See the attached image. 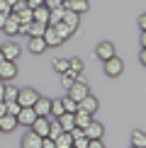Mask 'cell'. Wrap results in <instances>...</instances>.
Masks as SVG:
<instances>
[{
    "instance_id": "1",
    "label": "cell",
    "mask_w": 146,
    "mask_h": 148,
    "mask_svg": "<svg viewBox=\"0 0 146 148\" xmlns=\"http://www.w3.org/2000/svg\"><path fill=\"white\" fill-rule=\"evenodd\" d=\"M36 97H39V92H36L34 88H22V90H17V104H20V107H32Z\"/></svg>"
},
{
    "instance_id": "2",
    "label": "cell",
    "mask_w": 146,
    "mask_h": 148,
    "mask_svg": "<svg viewBox=\"0 0 146 148\" xmlns=\"http://www.w3.org/2000/svg\"><path fill=\"white\" fill-rule=\"evenodd\" d=\"M102 63H105V73L110 78H117V75H122V71H124V63H122V58H117V53H114L112 58L102 61Z\"/></svg>"
},
{
    "instance_id": "3",
    "label": "cell",
    "mask_w": 146,
    "mask_h": 148,
    "mask_svg": "<svg viewBox=\"0 0 146 148\" xmlns=\"http://www.w3.org/2000/svg\"><path fill=\"white\" fill-rule=\"evenodd\" d=\"M88 90H90V88H88L85 80H76V83L68 88V97H71V100H76V102H81L83 97L88 95Z\"/></svg>"
},
{
    "instance_id": "4",
    "label": "cell",
    "mask_w": 146,
    "mask_h": 148,
    "mask_svg": "<svg viewBox=\"0 0 146 148\" xmlns=\"http://www.w3.org/2000/svg\"><path fill=\"white\" fill-rule=\"evenodd\" d=\"M97 107H100V102H97V97H93L90 92L78 102V112H85V114H95Z\"/></svg>"
},
{
    "instance_id": "5",
    "label": "cell",
    "mask_w": 146,
    "mask_h": 148,
    "mask_svg": "<svg viewBox=\"0 0 146 148\" xmlns=\"http://www.w3.org/2000/svg\"><path fill=\"white\" fill-rule=\"evenodd\" d=\"M15 75H17V61H8L5 58L3 63H0V80L8 83V80H12Z\"/></svg>"
},
{
    "instance_id": "6",
    "label": "cell",
    "mask_w": 146,
    "mask_h": 148,
    "mask_svg": "<svg viewBox=\"0 0 146 148\" xmlns=\"http://www.w3.org/2000/svg\"><path fill=\"white\" fill-rule=\"evenodd\" d=\"M102 134H105V126H102L100 121H95V119L83 129V136L88 138V141H93V138H102Z\"/></svg>"
},
{
    "instance_id": "7",
    "label": "cell",
    "mask_w": 146,
    "mask_h": 148,
    "mask_svg": "<svg viewBox=\"0 0 146 148\" xmlns=\"http://www.w3.org/2000/svg\"><path fill=\"white\" fill-rule=\"evenodd\" d=\"M95 56L100 58V61H107V58H112L114 56V46H112V41H100L95 49Z\"/></svg>"
},
{
    "instance_id": "8",
    "label": "cell",
    "mask_w": 146,
    "mask_h": 148,
    "mask_svg": "<svg viewBox=\"0 0 146 148\" xmlns=\"http://www.w3.org/2000/svg\"><path fill=\"white\" fill-rule=\"evenodd\" d=\"M34 119H36V114H34L32 107H20V112H17V124H22V126H32Z\"/></svg>"
},
{
    "instance_id": "9",
    "label": "cell",
    "mask_w": 146,
    "mask_h": 148,
    "mask_svg": "<svg viewBox=\"0 0 146 148\" xmlns=\"http://www.w3.org/2000/svg\"><path fill=\"white\" fill-rule=\"evenodd\" d=\"M49 104H51V100L49 97H36L34 100V104H32V109H34V114L36 116H49Z\"/></svg>"
},
{
    "instance_id": "10",
    "label": "cell",
    "mask_w": 146,
    "mask_h": 148,
    "mask_svg": "<svg viewBox=\"0 0 146 148\" xmlns=\"http://www.w3.org/2000/svg\"><path fill=\"white\" fill-rule=\"evenodd\" d=\"M29 129H32L34 134H39V136L44 138L46 134H49V116H36V119L32 121V126H29Z\"/></svg>"
},
{
    "instance_id": "11",
    "label": "cell",
    "mask_w": 146,
    "mask_h": 148,
    "mask_svg": "<svg viewBox=\"0 0 146 148\" xmlns=\"http://www.w3.org/2000/svg\"><path fill=\"white\" fill-rule=\"evenodd\" d=\"M22 148H41V136L29 129V131L22 136Z\"/></svg>"
},
{
    "instance_id": "12",
    "label": "cell",
    "mask_w": 146,
    "mask_h": 148,
    "mask_svg": "<svg viewBox=\"0 0 146 148\" xmlns=\"http://www.w3.org/2000/svg\"><path fill=\"white\" fill-rule=\"evenodd\" d=\"M61 22H63L66 27H71L73 32H78V27H81V15H78V12H73V10H66Z\"/></svg>"
},
{
    "instance_id": "13",
    "label": "cell",
    "mask_w": 146,
    "mask_h": 148,
    "mask_svg": "<svg viewBox=\"0 0 146 148\" xmlns=\"http://www.w3.org/2000/svg\"><path fill=\"white\" fill-rule=\"evenodd\" d=\"M0 51H3V56L8 61H17V56H20V46H17L15 41H5V44L0 46Z\"/></svg>"
},
{
    "instance_id": "14",
    "label": "cell",
    "mask_w": 146,
    "mask_h": 148,
    "mask_svg": "<svg viewBox=\"0 0 146 148\" xmlns=\"http://www.w3.org/2000/svg\"><path fill=\"white\" fill-rule=\"evenodd\" d=\"M41 39H44V44H46V49H49V46H59V44H61V39H59L56 29H54V27H49V24H46L44 34H41Z\"/></svg>"
},
{
    "instance_id": "15",
    "label": "cell",
    "mask_w": 146,
    "mask_h": 148,
    "mask_svg": "<svg viewBox=\"0 0 146 148\" xmlns=\"http://www.w3.org/2000/svg\"><path fill=\"white\" fill-rule=\"evenodd\" d=\"M17 126H20L17 124V116H12V114H3L0 116V131H15Z\"/></svg>"
},
{
    "instance_id": "16",
    "label": "cell",
    "mask_w": 146,
    "mask_h": 148,
    "mask_svg": "<svg viewBox=\"0 0 146 148\" xmlns=\"http://www.w3.org/2000/svg\"><path fill=\"white\" fill-rule=\"evenodd\" d=\"M3 32L8 34V36H15V34H20V22H17L12 15H8V20H5V24H3Z\"/></svg>"
},
{
    "instance_id": "17",
    "label": "cell",
    "mask_w": 146,
    "mask_h": 148,
    "mask_svg": "<svg viewBox=\"0 0 146 148\" xmlns=\"http://www.w3.org/2000/svg\"><path fill=\"white\" fill-rule=\"evenodd\" d=\"M27 49H29L32 53H44V51H46V44H44V39H41V36H29Z\"/></svg>"
},
{
    "instance_id": "18",
    "label": "cell",
    "mask_w": 146,
    "mask_h": 148,
    "mask_svg": "<svg viewBox=\"0 0 146 148\" xmlns=\"http://www.w3.org/2000/svg\"><path fill=\"white\" fill-rule=\"evenodd\" d=\"M32 20H34V22L46 24V20H49V8H46V5H39V8H34V10H32Z\"/></svg>"
},
{
    "instance_id": "19",
    "label": "cell",
    "mask_w": 146,
    "mask_h": 148,
    "mask_svg": "<svg viewBox=\"0 0 146 148\" xmlns=\"http://www.w3.org/2000/svg\"><path fill=\"white\" fill-rule=\"evenodd\" d=\"M63 12H66V8H56V10H49V20H46V24H49V27L59 24L61 20H63Z\"/></svg>"
},
{
    "instance_id": "20",
    "label": "cell",
    "mask_w": 146,
    "mask_h": 148,
    "mask_svg": "<svg viewBox=\"0 0 146 148\" xmlns=\"http://www.w3.org/2000/svg\"><path fill=\"white\" fill-rule=\"evenodd\" d=\"M44 29H46V24L32 20V22L27 24V32H24V34H29V36H41V34H44Z\"/></svg>"
},
{
    "instance_id": "21",
    "label": "cell",
    "mask_w": 146,
    "mask_h": 148,
    "mask_svg": "<svg viewBox=\"0 0 146 148\" xmlns=\"http://www.w3.org/2000/svg\"><path fill=\"white\" fill-rule=\"evenodd\" d=\"M54 29H56V34H59V39H61V41H66V39H71V36H73V29H71V27H66L63 22L54 24Z\"/></svg>"
},
{
    "instance_id": "22",
    "label": "cell",
    "mask_w": 146,
    "mask_h": 148,
    "mask_svg": "<svg viewBox=\"0 0 146 148\" xmlns=\"http://www.w3.org/2000/svg\"><path fill=\"white\" fill-rule=\"evenodd\" d=\"M59 124H61V129H63V131H71L73 126H76V121H73V114L71 112H63L59 116Z\"/></svg>"
},
{
    "instance_id": "23",
    "label": "cell",
    "mask_w": 146,
    "mask_h": 148,
    "mask_svg": "<svg viewBox=\"0 0 146 148\" xmlns=\"http://www.w3.org/2000/svg\"><path fill=\"white\" fill-rule=\"evenodd\" d=\"M73 121H76V126H81V129H85L93 121V114H85V112H76L73 114Z\"/></svg>"
},
{
    "instance_id": "24",
    "label": "cell",
    "mask_w": 146,
    "mask_h": 148,
    "mask_svg": "<svg viewBox=\"0 0 146 148\" xmlns=\"http://www.w3.org/2000/svg\"><path fill=\"white\" fill-rule=\"evenodd\" d=\"M132 146H136V148H146V136H144L141 129H136V131L132 134Z\"/></svg>"
},
{
    "instance_id": "25",
    "label": "cell",
    "mask_w": 146,
    "mask_h": 148,
    "mask_svg": "<svg viewBox=\"0 0 146 148\" xmlns=\"http://www.w3.org/2000/svg\"><path fill=\"white\" fill-rule=\"evenodd\" d=\"M76 75L78 73H73V71H66V73H61V85H63V90H68L73 83H76Z\"/></svg>"
},
{
    "instance_id": "26",
    "label": "cell",
    "mask_w": 146,
    "mask_h": 148,
    "mask_svg": "<svg viewBox=\"0 0 146 148\" xmlns=\"http://www.w3.org/2000/svg\"><path fill=\"white\" fill-rule=\"evenodd\" d=\"M61 104H63V112H71V114H76V112H78V102H76V100H71L68 95L61 97Z\"/></svg>"
},
{
    "instance_id": "27",
    "label": "cell",
    "mask_w": 146,
    "mask_h": 148,
    "mask_svg": "<svg viewBox=\"0 0 146 148\" xmlns=\"http://www.w3.org/2000/svg\"><path fill=\"white\" fill-rule=\"evenodd\" d=\"M54 71H56L59 75L66 73V71H68V58H56V61H54Z\"/></svg>"
},
{
    "instance_id": "28",
    "label": "cell",
    "mask_w": 146,
    "mask_h": 148,
    "mask_svg": "<svg viewBox=\"0 0 146 148\" xmlns=\"http://www.w3.org/2000/svg\"><path fill=\"white\" fill-rule=\"evenodd\" d=\"M68 71H73V73H81V71H83V61L78 58V56L68 58Z\"/></svg>"
},
{
    "instance_id": "29",
    "label": "cell",
    "mask_w": 146,
    "mask_h": 148,
    "mask_svg": "<svg viewBox=\"0 0 146 148\" xmlns=\"http://www.w3.org/2000/svg\"><path fill=\"white\" fill-rule=\"evenodd\" d=\"M17 90H20V88H10V85H5L3 100H5V102H10V100H17Z\"/></svg>"
},
{
    "instance_id": "30",
    "label": "cell",
    "mask_w": 146,
    "mask_h": 148,
    "mask_svg": "<svg viewBox=\"0 0 146 148\" xmlns=\"http://www.w3.org/2000/svg\"><path fill=\"white\" fill-rule=\"evenodd\" d=\"M44 5L49 10H56V8H63V0H44Z\"/></svg>"
},
{
    "instance_id": "31",
    "label": "cell",
    "mask_w": 146,
    "mask_h": 148,
    "mask_svg": "<svg viewBox=\"0 0 146 148\" xmlns=\"http://www.w3.org/2000/svg\"><path fill=\"white\" fill-rule=\"evenodd\" d=\"M73 146H76V148H88V138H85V136L76 138V141H73Z\"/></svg>"
},
{
    "instance_id": "32",
    "label": "cell",
    "mask_w": 146,
    "mask_h": 148,
    "mask_svg": "<svg viewBox=\"0 0 146 148\" xmlns=\"http://www.w3.org/2000/svg\"><path fill=\"white\" fill-rule=\"evenodd\" d=\"M88 148H105V143H102V138H93L88 141Z\"/></svg>"
},
{
    "instance_id": "33",
    "label": "cell",
    "mask_w": 146,
    "mask_h": 148,
    "mask_svg": "<svg viewBox=\"0 0 146 148\" xmlns=\"http://www.w3.org/2000/svg\"><path fill=\"white\" fill-rule=\"evenodd\" d=\"M24 3H27L29 10H34V8H39V5H44V0H24Z\"/></svg>"
},
{
    "instance_id": "34",
    "label": "cell",
    "mask_w": 146,
    "mask_h": 148,
    "mask_svg": "<svg viewBox=\"0 0 146 148\" xmlns=\"http://www.w3.org/2000/svg\"><path fill=\"white\" fill-rule=\"evenodd\" d=\"M41 148H56V146H54V138L44 136V138H41Z\"/></svg>"
},
{
    "instance_id": "35",
    "label": "cell",
    "mask_w": 146,
    "mask_h": 148,
    "mask_svg": "<svg viewBox=\"0 0 146 148\" xmlns=\"http://www.w3.org/2000/svg\"><path fill=\"white\" fill-rule=\"evenodd\" d=\"M0 12L10 15V3H8V0H0Z\"/></svg>"
},
{
    "instance_id": "36",
    "label": "cell",
    "mask_w": 146,
    "mask_h": 148,
    "mask_svg": "<svg viewBox=\"0 0 146 148\" xmlns=\"http://www.w3.org/2000/svg\"><path fill=\"white\" fill-rule=\"evenodd\" d=\"M139 29H141V32L146 29V15H139Z\"/></svg>"
},
{
    "instance_id": "37",
    "label": "cell",
    "mask_w": 146,
    "mask_h": 148,
    "mask_svg": "<svg viewBox=\"0 0 146 148\" xmlns=\"http://www.w3.org/2000/svg\"><path fill=\"white\" fill-rule=\"evenodd\" d=\"M139 61H141V63H146V51H144V49L139 51Z\"/></svg>"
},
{
    "instance_id": "38",
    "label": "cell",
    "mask_w": 146,
    "mask_h": 148,
    "mask_svg": "<svg viewBox=\"0 0 146 148\" xmlns=\"http://www.w3.org/2000/svg\"><path fill=\"white\" fill-rule=\"evenodd\" d=\"M139 41H141V49H144V46H146V34H144V32L139 34Z\"/></svg>"
},
{
    "instance_id": "39",
    "label": "cell",
    "mask_w": 146,
    "mask_h": 148,
    "mask_svg": "<svg viewBox=\"0 0 146 148\" xmlns=\"http://www.w3.org/2000/svg\"><path fill=\"white\" fill-rule=\"evenodd\" d=\"M5 20H8V15H5V12H0V29H3V24H5Z\"/></svg>"
},
{
    "instance_id": "40",
    "label": "cell",
    "mask_w": 146,
    "mask_h": 148,
    "mask_svg": "<svg viewBox=\"0 0 146 148\" xmlns=\"http://www.w3.org/2000/svg\"><path fill=\"white\" fill-rule=\"evenodd\" d=\"M3 92H5V80H0V100H3Z\"/></svg>"
},
{
    "instance_id": "41",
    "label": "cell",
    "mask_w": 146,
    "mask_h": 148,
    "mask_svg": "<svg viewBox=\"0 0 146 148\" xmlns=\"http://www.w3.org/2000/svg\"><path fill=\"white\" fill-rule=\"evenodd\" d=\"M3 61H5V56H3V51H0V63H3Z\"/></svg>"
},
{
    "instance_id": "42",
    "label": "cell",
    "mask_w": 146,
    "mask_h": 148,
    "mask_svg": "<svg viewBox=\"0 0 146 148\" xmlns=\"http://www.w3.org/2000/svg\"><path fill=\"white\" fill-rule=\"evenodd\" d=\"M8 3H10V8H12V5H15V3H17V0H8Z\"/></svg>"
},
{
    "instance_id": "43",
    "label": "cell",
    "mask_w": 146,
    "mask_h": 148,
    "mask_svg": "<svg viewBox=\"0 0 146 148\" xmlns=\"http://www.w3.org/2000/svg\"><path fill=\"white\" fill-rule=\"evenodd\" d=\"M132 148H136V146H132Z\"/></svg>"
}]
</instances>
